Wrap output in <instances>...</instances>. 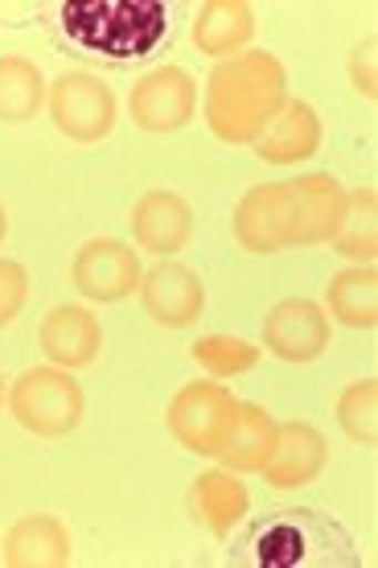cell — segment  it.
I'll return each mask as SVG.
<instances>
[{
  "label": "cell",
  "mask_w": 378,
  "mask_h": 568,
  "mask_svg": "<svg viewBox=\"0 0 378 568\" xmlns=\"http://www.w3.org/2000/svg\"><path fill=\"white\" fill-rule=\"evenodd\" d=\"M276 425L280 420L267 413L264 404H243L235 437L226 440V449L218 454L223 469H231V474H259L272 445H276Z\"/></svg>",
  "instance_id": "20"
},
{
  "label": "cell",
  "mask_w": 378,
  "mask_h": 568,
  "mask_svg": "<svg viewBox=\"0 0 378 568\" xmlns=\"http://www.w3.org/2000/svg\"><path fill=\"white\" fill-rule=\"evenodd\" d=\"M38 346L42 355L62 371L91 367L103 351V326L83 305H54L38 326Z\"/></svg>",
  "instance_id": "13"
},
{
  "label": "cell",
  "mask_w": 378,
  "mask_h": 568,
  "mask_svg": "<svg viewBox=\"0 0 378 568\" xmlns=\"http://www.w3.org/2000/svg\"><path fill=\"white\" fill-rule=\"evenodd\" d=\"M190 38H194L197 54L226 62V58L243 54L247 42L255 38V9L243 0H211V4L197 9Z\"/></svg>",
  "instance_id": "17"
},
{
  "label": "cell",
  "mask_w": 378,
  "mask_h": 568,
  "mask_svg": "<svg viewBox=\"0 0 378 568\" xmlns=\"http://www.w3.org/2000/svg\"><path fill=\"white\" fill-rule=\"evenodd\" d=\"M238 408H243V399L231 396V387L218 379L185 384L165 408L168 437L197 457H218L226 449V440L235 437Z\"/></svg>",
  "instance_id": "4"
},
{
  "label": "cell",
  "mask_w": 378,
  "mask_h": 568,
  "mask_svg": "<svg viewBox=\"0 0 378 568\" xmlns=\"http://www.w3.org/2000/svg\"><path fill=\"white\" fill-rule=\"evenodd\" d=\"M337 425L341 433L362 445V449H375L378 445V379H354L341 396H337Z\"/></svg>",
  "instance_id": "23"
},
{
  "label": "cell",
  "mask_w": 378,
  "mask_h": 568,
  "mask_svg": "<svg viewBox=\"0 0 378 568\" xmlns=\"http://www.w3.org/2000/svg\"><path fill=\"white\" fill-rule=\"evenodd\" d=\"M141 256L124 240H86L71 260V284L86 301L112 305L141 288Z\"/></svg>",
  "instance_id": "8"
},
{
  "label": "cell",
  "mask_w": 378,
  "mask_h": 568,
  "mask_svg": "<svg viewBox=\"0 0 378 568\" xmlns=\"http://www.w3.org/2000/svg\"><path fill=\"white\" fill-rule=\"evenodd\" d=\"M259 346L247 338H231V334H206V338L194 342V363L211 379H235V375H247V371L259 363Z\"/></svg>",
  "instance_id": "24"
},
{
  "label": "cell",
  "mask_w": 378,
  "mask_h": 568,
  "mask_svg": "<svg viewBox=\"0 0 378 568\" xmlns=\"http://www.w3.org/2000/svg\"><path fill=\"white\" fill-rule=\"evenodd\" d=\"M71 556V531L54 515H21L0 540V560L9 568H67Z\"/></svg>",
  "instance_id": "14"
},
{
  "label": "cell",
  "mask_w": 378,
  "mask_h": 568,
  "mask_svg": "<svg viewBox=\"0 0 378 568\" xmlns=\"http://www.w3.org/2000/svg\"><path fill=\"white\" fill-rule=\"evenodd\" d=\"M127 227H132V243L141 252L156 260H173L194 240V206L173 190H149L132 202Z\"/></svg>",
  "instance_id": "11"
},
{
  "label": "cell",
  "mask_w": 378,
  "mask_h": 568,
  "mask_svg": "<svg viewBox=\"0 0 378 568\" xmlns=\"http://www.w3.org/2000/svg\"><path fill=\"white\" fill-rule=\"evenodd\" d=\"M29 301V272L17 260H0V329L25 310Z\"/></svg>",
  "instance_id": "25"
},
{
  "label": "cell",
  "mask_w": 378,
  "mask_h": 568,
  "mask_svg": "<svg viewBox=\"0 0 378 568\" xmlns=\"http://www.w3.org/2000/svg\"><path fill=\"white\" fill-rule=\"evenodd\" d=\"M4 235H9V214H4V202H0V243H4Z\"/></svg>",
  "instance_id": "27"
},
{
  "label": "cell",
  "mask_w": 378,
  "mask_h": 568,
  "mask_svg": "<svg viewBox=\"0 0 378 568\" xmlns=\"http://www.w3.org/2000/svg\"><path fill=\"white\" fill-rule=\"evenodd\" d=\"M325 466H329V445L321 433L305 420H288V425H276V445L259 474L276 490H300V486L317 483Z\"/></svg>",
  "instance_id": "12"
},
{
  "label": "cell",
  "mask_w": 378,
  "mask_h": 568,
  "mask_svg": "<svg viewBox=\"0 0 378 568\" xmlns=\"http://www.w3.org/2000/svg\"><path fill=\"white\" fill-rule=\"evenodd\" d=\"M325 317L350 329L378 326V272L375 264H350L325 284Z\"/></svg>",
  "instance_id": "19"
},
{
  "label": "cell",
  "mask_w": 378,
  "mask_h": 568,
  "mask_svg": "<svg viewBox=\"0 0 378 568\" xmlns=\"http://www.w3.org/2000/svg\"><path fill=\"white\" fill-rule=\"evenodd\" d=\"M45 74L21 54H0V124H29L45 108Z\"/></svg>",
  "instance_id": "21"
},
{
  "label": "cell",
  "mask_w": 378,
  "mask_h": 568,
  "mask_svg": "<svg viewBox=\"0 0 378 568\" xmlns=\"http://www.w3.org/2000/svg\"><path fill=\"white\" fill-rule=\"evenodd\" d=\"M235 240L252 256H276L296 247L300 231V206H296L293 182H264L252 185L235 206Z\"/></svg>",
  "instance_id": "6"
},
{
  "label": "cell",
  "mask_w": 378,
  "mask_h": 568,
  "mask_svg": "<svg viewBox=\"0 0 378 568\" xmlns=\"http://www.w3.org/2000/svg\"><path fill=\"white\" fill-rule=\"evenodd\" d=\"M375 50H378V42H375V33L366 38L358 50H354V58H350V79H354V87H358V95H362L366 103H375V95H378V74H375V67H378V58H375Z\"/></svg>",
  "instance_id": "26"
},
{
  "label": "cell",
  "mask_w": 378,
  "mask_h": 568,
  "mask_svg": "<svg viewBox=\"0 0 378 568\" xmlns=\"http://www.w3.org/2000/svg\"><path fill=\"white\" fill-rule=\"evenodd\" d=\"M0 404H4V375H0Z\"/></svg>",
  "instance_id": "28"
},
{
  "label": "cell",
  "mask_w": 378,
  "mask_h": 568,
  "mask_svg": "<svg viewBox=\"0 0 378 568\" xmlns=\"http://www.w3.org/2000/svg\"><path fill=\"white\" fill-rule=\"evenodd\" d=\"M9 413L33 437L58 440L71 437L74 428L83 425L86 396L71 371L54 367V363L50 367H29L9 387Z\"/></svg>",
  "instance_id": "3"
},
{
  "label": "cell",
  "mask_w": 378,
  "mask_h": 568,
  "mask_svg": "<svg viewBox=\"0 0 378 568\" xmlns=\"http://www.w3.org/2000/svg\"><path fill=\"white\" fill-rule=\"evenodd\" d=\"M235 568H358V544L346 527L313 507H284L243 527L226 552Z\"/></svg>",
  "instance_id": "1"
},
{
  "label": "cell",
  "mask_w": 378,
  "mask_h": 568,
  "mask_svg": "<svg viewBox=\"0 0 378 568\" xmlns=\"http://www.w3.org/2000/svg\"><path fill=\"white\" fill-rule=\"evenodd\" d=\"M190 503H194L197 519L211 527V536H218V540H231V531L252 515V495H247V486L238 483L231 469L197 474Z\"/></svg>",
  "instance_id": "18"
},
{
  "label": "cell",
  "mask_w": 378,
  "mask_h": 568,
  "mask_svg": "<svg viewBox=\"0 0 378 568\" xmlns=\"http://www.w3.org/2000/svg\"><path fill=\"white\" fill-rule=\"evenodd\" d=\"M337 256L354 260V264H375L378 256V194L370 185L354 190L350 206H346V219L334 235Z\"/></svg>",
  "instance_id": "22"
},
{
  "label": "cell",
  "mask_w": 378,
  "mask_h": 568,
  "mask_svg": "<svg viewBox=\"0 0 378 568\" xmlns=\"http://www.w3.org/2000/svg\"><path fill=\"white\" fill-rule=\"evenodd\" d=\"M255 153L264 156L267 165H296L308 156L321 153V115L305 100H288L280 115L267 124V132L255 141Z\"/></svg>",
  "instance_id": "16"
},
{
  "label": "cell",
  "mask_w": 378,
  "mask_h": 568,
  "mask_svg": "<svg viewBox=\"0 0 378 568\" xmlns=\"http://www.w3.org/2000/svg\"><path fill=\"white\" fill-rule=\"evenodd\" d=\"M329 338H334V329L317 301L288 297L272 305L264 317V351L293 367L317 363L329 351Z\"/></svg>",
  "instance_id": "9"
},
{
  "label": "cell",
  "mask_w": 378,
  "mask_h": 568,
  "mask_svg": "<svg viewBox=\"0 0 378 568\" xmlns=\"http://www.w3.org/2000/svg\"><path fill=\"white\" fill-rule=\"evenodd\" d=\"M284 103H288V74L280 58L267 50H243L211 71L202 115L223 144H255Z\"/></svg>",
  "instance_id": "2"
},
{
  "label": "cell",
  "mask_w": 378,
  "mask_h": 568,
  "mask_svg": "<svg viewBox=\"0 0 378 568\" xmlns=\"http://www.w3.org/2000/svg\"><path fill=\"white\" fill-rule=\"evenodd\" d=\"M45 112L67 141L99 144L115 129V91L91 71H67L45 91Z\"/></svg>",
  "instance_id": "5"
},
{
  "label": "cell",
  "mask_w": 378,
  "mask_h": 568,
  "mask_svg": "<svg viewBox=\"0 0 378 568\" xmlns=\"http://www.w3.org/2000/svg\"><path fill=\"white\" fill-rule=\"evenodd\" d=\"M141 305L156 326L165 329H190L206 310V284L194 268H185L177 260H156L153 268L141 276Z\"/></svg>",
  "instance_id": "10"
},
{
  "label": "cell",
  "mask_w": 378,
  "mask_h": 568,
  "mask_svg": "<svg viewBox=\"0 0 378 568\" xmlns=\"http://www.w3.org/2000/svg\"><path fill=\"white\" fill-rule=\"evenodd\" d=\"M197 112V83L182 67H156L144 79H136L127 95V115L141 132L173 136L182 132Z\"/></svg>",
  "instance_id": "7"
},
{
  "label": "cell",
  "mask_w": 378,
  "mask_h": 568,
  "mask_svg": "<svg viewBox=\"0 0 378 568\" xmlns=\"http://www.w3.org/2000/svg\"><path fill=\"white\" fill-rule=\"evenodd\" d=\"M296 206H300V231H296V247H317V243H334L346 206H350V190L337 182L334 173H305L293 182Z\"/></svg>",
  "instance_id": "15"
}]
</instances>
